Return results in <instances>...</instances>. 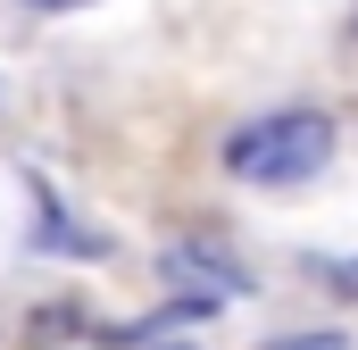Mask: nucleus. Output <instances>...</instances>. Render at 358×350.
<instances>
[{
  "label": "nucleus",
  "mask_w": 358,
  "mask_h": 350,
  "mask_svg": "<svg viewBox=\"0 0 358 350\" xmlns=\"http://www.w3.org/2000/svg\"><path fill=\"white\" fill-rule=\"evenodd\" d=\"M34 8H84V0H34Z\"/></svg>",
  "instance_id": "obj_6"
},
{
  "label": "nucleus",
  "mask_w": 358,
  "mask_h": 350,
  "mask_svg": "<svg viewBox=\"0 0 358 350\" xmlns=\"http://www.w3.org/2000/svg\"><path fill=\"white\" fill-rule=\"evenodd\" d=\"M59 334H84V309H76V300H50V309H34V342H59Z\"/></svg>",
  "instance_id": "obj_3"
},
{
  "label": "nucleus",
  "mask_w": 358,
  "mask_h": 350,
  "mask_svg": "<svg viewBox=\"0 0 358 350\" xmlns=\"http://www.w3.org/2000/svg\"><path fill=\"white\" fill-rule=\"evenodd\" d=\"M334 292H342V300H358V259H342V267H334Z\"/></svg>",
  "instance_id": "obj_5"
},
{
  "label": "nucleus",
  "mask_w": 358,
  "mask_h": 350,
  "mask_svg": "<svg viewBox=\"0 0 358 350\" xmlns=\"http://www.w3.org/2000/svg\"><path fill=\"white\" fill-rule=\"evenodd\" d=\"M325 159H334V117H317V108L259 117V125H242L225 142V167L242 175V183H300V175L325 167Z\"/></svg>",
  "instance_id": "obj_1"
},
{
  "label": "nucleus",
  "mask_w": 358,
  "mask_h": 350,
  "mask_svg": "<svg viewBox=\"0 0 358 350\" xmlns=\"http://www.w3.org/2000/svg\"><path fill=\"white\" fill-rule=\"evenodd\" d=\"M267 350H350V334H275Z\"/></svg>",
  "instance_id": "obj_4"
},
{
  "label": "nucleus",
  "mask_w": 358,
  "mask_h": 350,
  "mask_svg": "<svg viewBox=\"0 0 358 350\" xmlns=\"http://www.w3.org/2000/svg\"><path fill=\"white\" fill-rule=\"evenodd\" d=\"M159 275L176 284L183 300H200V309H217V300H234L242 292V267H225V259H208V251H159Z\"/></svg>",
  "instance_id": "obj_2"
}]
</instances>
